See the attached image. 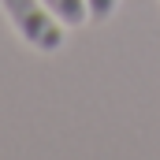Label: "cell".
Listing matches in <instances>:
<instances>
[{
  "instance_id": "obj_3",
  "label": "cell",
  "mask_w": 160,
  "mask_h": 160,
  "mask_svg": "<svg viewBox=\"0 0 160 160\" xmlns=\"http://www.w3.org/2000/svg\"><path fill=\"white\" fill-rule=\"evenodd\" d=\"M86 4H89V19H93V22L112 19V15H116V8H119V0H86Z\"/></svg>"
},
{
  "instance_id": "obj_2",
  "label": "cell",
  "mask_w": 160,
  "mask_h": 160,
  "mask_svg": "<svg viewBox=\"0 0 160 160\" xmlns=\"http://www.w3.org/2000/svg\"><path fill=\"white\" fill-rule=\"evenodd\" d=\"M45 8H48L63 26H82V22H89V4H86V0H45Z\"/></svg>"
},
{
  "instance_id": "obj_1",
  "label": "cell",
  "mask_w": 160,
  "mask_h": 160,
  "mask_svg": "<svg viewBox=\"0 0 160 160\" xmlns=\"http://www.w3.org/2000/svg\"><path fill=\"white\" fill-rule=\"evenodd\" d=\"M11 30L38 52H56L63 45V22L45 8V0H0Z\"/></svg>"
}]
</instances>
